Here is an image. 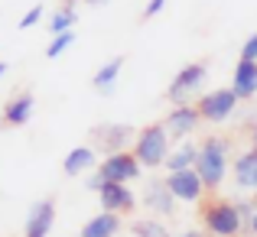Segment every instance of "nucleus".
I'll use <instances>...</instances> for the list:
<instances>
[{"label": "nucleus", "mask_w": 257, "mask_h": 237, "mask_svg": "<svg viewBox=\"0 0 257 237\" xmlns=\"http://www.w3.org/2000/svg\"><path fill=\"white\" fill-rule=\"evenodd\" d=\"M228 169H231V140L228 137H205L199 143V162H195V172L202 175L205 188H218L228 179Z\"/></svg>", "instance_id": "nucleus-1"}, {"label": "nucleus", "mask_w": 257, "mask_h": 237, "mask_svg": "<svg viewBox=\"0 0 257 237\" xmlns=\"http://www.w3.org/2000/svg\"><path fill=\"white\" fill-rule=\"evenodd\" d=\"M134 156L140 159L144 169H160L166 166L173 153V137L166 130V124H147L144 130H137V140H134Z\"/></svg>", "instance_id": "nucleus-2"}, {"label": "nucleus", "mask_w": 257, "mask_h": 237, "mask_svg": "<svg viewBox=\"0 0 257 237\" xmlns=\"http://www.w3.org/2000/svg\"><path fill=\"white\" fill-rule=\"evenodd\" d=\"M202 224L212 237H238L241 231H247L244 218L238 211V201H225V198L202 208Z\"/></svg>", "instance_id": "nucleus-3"}, {"label": "nucleus", "mask_w": 257, "mask_h": 237, "mask_svg": "<svg viewBox=\"0 0 257 237\" xmlns=\"http://www.w3.org/2000/svg\"><path fill=\"white\" fill-rule=\"evenodd\" d=\"M205 78H208V65L205 62L182 65V69L173 75L170 88H166V101H170L173 107L192 104V98H195V94H202V88H205Z\"/></svg>", "instance_id": "nucleus-4"}, {"label": "nucleus", "mask_w": 257, "mask_h": 237, "mask_svg": "<svg viewBox=\"0 0 257 237\" xmlns=\"http://www.w3.org/2000/svg\"><path fill=\"white\" fill-rule=\"evenodd\" d=\"M238 94L231 88H212L199 98V114L205 124H225L234 111H238Z\"/></svg>", "instance_id": "nucleus-5"}, {"label": "nucleus", "mask_w": 257, "mask_h": 237, "mask_svg": "<svg viewBox=\"0 0 257 237\" xmlns=\"http://www.w3.org/2000/svg\"><path fill=\"white\" fill-rule=\"evenodd\" d=\"M176 195L166 185V175L163 179H147L144 182V192H140V208L150 211V218H173L176 214Z\"/></svg>", "instance_id": "nucleus-6"}, {"label": "nucleus", "mask_w": 257, "mask_h": 237, "mask_svg": "<svg viewBox=\"0 0 257 237\" xmlns=\"http://www.w3.org/2000/svg\"><path fill=\"white\" fill-rule=\"evenodd\" d=\"M98 172L104 175L107 182H124V185L144 179V166H140V159L134 156V153H111V156H104L101 166H98Z\"/></svg>", "instance_id": "nucleus-7"}, {"label": "nucleus", "mask_w": 257, "mask_h": 237, "mask_svg": "<svg viewBox=\"0 0 257 237\" xmlns=\"http://www.w3.org/2000/svg\"><path fill=\"white\" fill-rule=\"evenodd\" d=\"M166 130H170L173 140H189L195 130H199V124H205L199 114V104H179V107H170V114H166Z\"/></svg>", "instance_id": "nucleus-8"}, {"label": "nucleus", "mask_w": 257, "mask_h": 237, "mask_svg": "<svg viewBox=\"0 0 257 237\" xmlns=\"http://www.w3.org/2000/svg\"><path fill=\"white\" fill-rule=\"evenodd\" d=\"M52 224H56V201L52 198H39V201H33L30 211H26L23 237H49Z\"/></svg>", "instance_id": "nucleus-9"}, {"label": "nucleus", "mask_w": 257, "mask_h": 237, "mask_svg": "<svg viewBox=\"0 0 257 237\" xmlns=\"http://www.w3.org/2000/svg\"><path fill=\"white\" fill-rule=\"evenodd\" d=\"M91 137L101 143L104 156H111V153H127V146L137 140V133H134L131 124H104V127H94Z\"/></svg>", "instance_id": "nucleus-10"}, {"label": "nucleus", "mask_w": 257, "mask_h": 237, "mask_svg": "<svg viewBox=\"0 0 257 237\" xmlns=\"http://www.w3.org/2000/svg\"><path fill=\"white\" fill-rule=\"evenodd\" d=\"M166 185L176 195V201H199L205 195V182L195 169H182V172H166Z\"/></svg>", "instance_id": "nucleus-11"}, {"label": "nucleus", "mask_w": 257, "mask_h": 237, "mask_svg": "<svg viewBox=\"0 0 257 237\" xmlns=\"http://www.w3.org/2000/svg\"><path fill=\"white\" fill-rule=\"evenodd\" d=\"M98 201H101V211H114V214H127L140 205V198L131 192V185L124 182H107L104 188L98 192Z\"/></svg>", "instance_id": "nucleus-12"}, {"label": "nucleus", "mask_w": 257, "mask_h": 237, "mask_svg": "<svg viewBox=\"0 0 257 237\" xmlns=\"http://www.w3.org/2000/svg\"><path fill=\"white\" fill-rule=\"evenodd\" d=\"M231 179H234V188L244 195H254L257 192V150L247 146L244 153H238L231 162Z\"/></svg>", "instance_id": "nucleus-13"}, {"label": "nucleus", "mask_w": 257, "mask_h": 237, "mask_svg": "<svg viewBox=\"0 0 257 237\" xmlns=\"http://www.w3.org/2000/svg\"><path fill=\"white\" fill-rule=\"evenodd\" d=\"M228 88H231L241 101L257 98V62L254 59H238V65H234V72H231V85Z\"/></svg>", "instance_id": "nucleus-14"}, {"label": "nucleus", "mask_w": 257, "mask_h": 237, "mask_svg": "<svg viewBox=\"0 0 257 237\" xmlns=\"http://www.w3.org/2000/svg\"><path fill=\"white\" fill-rule=\"evenodd\" d=\"M98 166H101V159H98V153H94V146H75V150H69L65 159H62L65 175H72V179H78V175H91Z\"/></svg>", "instance_id": "nucleus-15"}, {"label": "nucleus", "mask_w": 257, "mask_h": 237, "mask_svg": "<svg viewBox=\"0 0 257 237\" xmlns=\"http://www.w3.org/2000/svg\"><path fill=\"white\" fill-rule=\"evenodd\" d=\"M33 114H36V98H33L30 91L13 94V98L7 101V107H4V124L7 127H23V124H30Z\"/></svg>", "instance_id": "nucleus-16"}, {"label": "nucleus", "mask_w": 257, "mask_h": 237, "mask_svg": "<svg viewBox=\"0 0 257 237\" xmlns=\"http://www.w3.org/2000/svg\"><path fill=\"white\" fill-rule=\"evenodd\" d=\"M120 231H124V221L114 211H98L82 224V237H117Z\"/></svg>", "instance_id": "nucleus-17"}, {"label": "nucleus", "mask_w": 257, "mask_h": 237, "mask_svg": "<svg viewBox=\"0 0 257 237\" xmlns=\"http://www.w3.org/2000/svg\"><path fill=\"white\" fill-rule=\"evenodd\" d=\"M120 72H124V56H114V59H107L104 65H101L98 72L91 75V88L98 94H114V88H117V78H120Z\"/></svg>", "instance_id": "nucleus-18"}, {"label": "nucleus", "mask_w": 257, "mask_h": 237, "mask_svg": "<svg viewBox=\"0 0 257 237\" xmlns=\"http://www.w3.org/2000/svg\"><path fill=\"white\" fill-rule=\"evenodd\" d=\"M195 162H199V146L192 143V140H182V143L173 146L170 159H166V172H182V169H195Z\"/></svg>", "instance_id": "nucleus-19"}, {"label": "nucleus", "mask_w": 257, "mask_h": 237, "mask_svg": "<svg viewBox=\"0 0 257 237\" xmlns=\"http://www.w3.org/2000/svg\"><path fill=\"white\" fill-rule=\"evenodd\" d=\"M75 23H78L75 7H72V4H65L62 10H56V13H52L46 26H49V36H62V33H72V26H75Z\"/></svg>", "instance_id": "nucleus-20"}, {"label": "nucleus", "mask_w": 257, "mask_h": 237, "mask_svg": "<svg viewBox=\"0 0 257 237\" xmlns=\"http://www.w3.org/2000/svg\"><path fill=\"white\" fill-rule=\"evenodd\" d=\"M131 234L134 237H173L170 227L163 224V218H137L131 224Z\"/></svg>", "instance_id": "nucleus-21"}, {"label": "nucleus", "mask_w": 257, "mask_h": 237, "mask_svg": "<svg viewBox=\"0 0 257 237\" xmlns=\"http://www.w3.org/2000/svg\"><path fill=\"white\" fill-rule=\"evenodd\" d=\"M75 43V30L72 33H62V36H52V43H49V49H46V59H59V56H65V49Z\"/></svg>", "instance_id": "nucleus-22"}, {"label": "nucleus", "mask_w": 257, "mask_h": 237, "mask_svg": "<svg viewBox=\"0 0 257 237\" xmlns=\"http://www.w3.org/2000/svg\"><path fill=\"white\" fill-rule=\"evenodd\" d=\"M39 20H43V7L36 4V7H30V10H26L23 17H20V23H17V26H20V30H33V26H36Z\"/></svg>", "instance_id": "nucleus-23"}, {"label": "nucleus", "mask_w": 257, "mask_h": 237, "mask_svg": "<svg viewBox=\"0 0 257 237\" xmlns=\"http://www.w3.org/2000/svg\"><path fill=\"white\" fill-rule=\"evenodd\" d=\"M104 185H107V179H104V175L98 172V169H94V172H91V175H88V179H85V188H91L94 195H98V192H101V188H104Z\"/></svg>", "instance_id": "nucleus-24"}, {"label": "nucleus", "mask_w": 257, "mask_h": 237, "mask_svg": "<svg viewBox=\"0 0 257 237\" xmlns=\"http://www.w3.org/2000/svg\"><path fill=\"white\" fill-rule=\"evenodd\" d=\"M238 211H241V218H244V224L254 218V211H257V201L254 198H241L238 201Z\"/></svg>", "instance_id": "nucleus-25"}, {"label": "nucleus", "mask_w": 257, "mask_h": 237, "mask_svg": "<svg viewBox=\"0 0 257 237\" xmlns=\"http://www.w3.org/2000/svg\"><path fill=\"white\" fill-rule=\"evenodd\" d=\"M241 59H254V62H257V33L241 46Z\"/></svg>", "instance_id": "nucleus-26"}, {"label": "nucleus", "mask_w": 257, "mask_h": 237, "mask_svg": "<svg viewBox=\"0 0 257 237\" xmlns=\"http://www.w3.org/2000/svg\"><path fill=\"white\" fill-rule=\"evenodd\" d=\"M163 7H166V0H150V4L144 7V17H147V20H153L157 13H163Z\"/></svg>", "instance_id": "nucleus-27"}, {"label": "nucleus", "mask_w": 257, "mask_h": 237, "mask_svg": "<svg viewBox=\"0 0 257 237\" xmlns=\"http://www.w3.org/2000/svg\"><path fill=\"white\" fill-rule=\"evenodd\" d=\"M247 234H251V237H257V211H254V218L247 221Z\"/></svg>", "instance_id": "nucleus-28"}, {"label": "nucleus", "mask_w": 257, "mask_h": 237, "mask_svg": "<svg viewBox=\"0 0 257 237\" xmlns=\"http://www.w3.org/2000/svg\"><path fill=\"white\" fill-rule=\"evenodd\" d=\"M173 237H202V231H192V227H189V231H179V234H173Z\"/></svg>", "instance_id": "nucleus-29"}, {"label": "nucleus", "mask_w": 257, "mask_h": 237, "mask_svg": "<svg viewBox=\"0 0 257 237\" xmlns=\"http://www.w3.org/2000/svg\"><path fill=\"white\" fill-rule=\"evenodd\" d=\"M251 146H254V150H257V124L251 127Z\"/></svg>", "instance_id": "nucleus-30"}, {"label": "nucleus", "mask_w": 257, "mask_h": 237, "mask_svg": "<svg viewBox=\"0 0 257 237\" xmlns=\"http://www.w3.org/2000/svg\"><path fill=\"white\" fill-rule=\"evenodd\" d=\"M85 4H88V7H104L107 0H85Z\"/></svg>", "instance_id": "nucleus-31"}, {"label": "nucleus", "mask_w": 257, "mask_h": 237, "mask_svg": "<svg viewBox=\"0 0 257 237\" xmlns=\"http://www.w3.org/2000/svg\"><path fill=\"white\" fill-rule=\"evenodd\" d=\"M7 72H10V65H7V62H0V78H4Z\"/></svg>", "instance_id": "nucleus-32"}, {"label": "nucleus", "mask_w": 257, "mask_h": 237, "mask_svg": "<svg viewBox=\"0 0 257 237\" xmlns=\"http://www.w3.org/2000/svg\"><path fill=\"white\" fill-rule=\"evenodd\" d=\"M254 201H257V192H254Z\"/></svg>", "instance_id": "nucleus-33"}, {"label": "nucleus", "mask_w": 257, "mask_h": 237, "mask_svg": "<svg viewBox=\"0 0 257 237\" xmlns=\"http://www.w3.org/2000/svg\"><path fill=\"white\" fill-rule=\"evenodd\" d=\"M75 237H82V234H75Z\"/></svg>", "instance_id": "nucleus-34"}]
</instances>
